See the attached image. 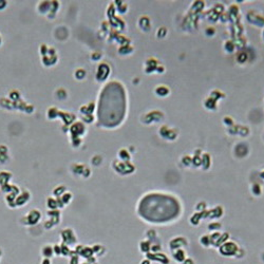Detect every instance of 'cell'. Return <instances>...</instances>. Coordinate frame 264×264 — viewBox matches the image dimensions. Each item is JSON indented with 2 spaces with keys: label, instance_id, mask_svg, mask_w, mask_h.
<instances>
[{
  "label": "cell",
  "instance_id": "1",
  "mask_svg": "<svg viewBox=\"0 0 264 264\" xmlns=\"http://www.w3.org/2000/svg\"><path fill=\"white\" fill-rule=\"evenodd\" d=\"M45 264H49V261H45Z\"/></svg>",
  "mask_w": 264,
  "mask_h": 264
}]
</instances>
